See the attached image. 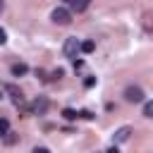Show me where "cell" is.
Returning a JSON list of instances; mask_svg holds the SVG:
<instances>
[{
    "label": "cell",
    "instance_id": "6da1fadb",
    "mask_svg": "<svg viewBox=\"0 0 153 153\" xmlns=\"http://www.w3.org/2000/svg\"><path fill=\"white\" fill-rule=\"evenodd\" d=\"M124 100H127V103H143V100H146V93H143L141 86H134V84H131V86L124 88Z\"/></svg>",
    "mask_w": 153,
    "mask_h": 153
},
{
    "label": "cell",
    "instance_id": "7a4b0ae2",
    "mask_svg": "<svg viewBox=\"0 0 153 153\" xmlns=\"http://www.w3.org/2000/svg\"><path fill=\"white\" fill-rule=\"evenodd\" d=\"M50 19H53L55 24H60V26H67V24L72 22V12H69L67 7H55V10L50 12Z\"/></svg>",
    "mask_w": 153,
    "mask_h": 153
},
{
    "label": "cell",
    "instance_id": "3957f363",
    "mask_svg": "<svg viewBox=\"0 0 153 153\" xmlns=\"http://www.w3.org/2000/svg\"><path fill=\"white\" fill-rule=\"evenodd\" d=\"M48 105H50L48 98L45 96H38V98H33V103H31L29 110H31V115H45L48 112Z\"/></svg>",
    "mask_w": 153,
    "mask_h": 153
},
{
    "label": "cell",
    "instance_id": "277c9868",
    "mask_svg": "<svg viewBox=\"0 0 153 153\" xmlns=\"http://www.w3.org/2000/svg\"><path fill=\"white\" fill-rule=\"evenodd\" d=\"M65 55L69 60H76V55H79V38L76 36H72V38L65 41Z\"/></svg>",
    "mask_w": 153,
    "mask_h": 153
},
{
    "label": "cell",
    "instance_id": "5b68a950",
    "mask_svg": "<svg viewBox=\"0 0 153 153\" xmlns=\"http://www.w3.org/2000/svg\"><path fill=\"white\" fill-rule=\"evenodd\" d=\"M131 134H134V129H131L129 124H124V127H120V129L112 134V141H115V143H124V141H129Z\"/></svg>",
    "mask_w": 153,
    "mask_h": 153
},
{
    "label": "cell",
    "instance_id": "8992f818",
    "mask_svg": "<svg viewBox=\"0 0 153 153\" xmlns=\"http://www.w3.org/2000/svg\"><path fill=\"white\" fill-rule=\"evenodd\" d=\"M7 93H10V98H12V103H14L17 108L24 103V93H22V88H17V86H7Z\"/></svg>",
    "mask_w": 153,
    "mask_h": 153
},
{
    "label": "cell",
    "instance_id": "52a82bcc",
    "mask_svg": "<svg viewBox=\"0 0 153 153\" xmlns=\"http://www.w3.org/2000/svg\"><path fill=\"white\" fill-rule=\"evenodd\" d=\"M10 72H12V76H24V74L29 72V65H24V62H14V65L10 67Z\"/></svg>",
    "mask_w": 153,
    "mask_h": 153
},
{
    "label": "cell",
    "instance_id": "ba28073f",
    "mask_svg": "<svg viewBox=\"0 0 153 153\" xmlns=\"http://www.w3.org/2000/svg\"><path fill=\"white\" fill-rule=\"evenodd\" d=\"M93 50H96V43H93V41H79V53H86V55H88V53H93Z\"/></svg>",
    "mask_w": 153,
    "mask_h": 153
},
{
    "label": "cell",
    "instance_id": "9c48e42d",
    "mask_svg": "<svg viewBox=\"0 0 153 153\" xmlns=\"http://www.w3.org/2000/svg\"><path fill=\"white\" fill-rule=\"evenodd\" d=\"M69 7H72L74 12H84V10L88 7V0H72V2H69ZM72 10H69V12H72Z\"/></svg>",
    "mask_w": 153,
    "mask_h": 153
},
{
    "label": "cell",
    "instance_id": "30bf717a",
    "mask_svg": "<svg viewBox=\"0 0 153 153\" xmlns=\"http://www.w3.org/2000/svg\"><path fill=\"white\" fill-rule=\"evenodd\" d=\"M2 141H5L7 146H14V143L19 141V134H14V131H7V134L2 136Z\"/></svg>",
    "mask_w": 153,
    "mask_h": 153
},
{
    "label": "cell",
    "instance_id": "8fae6325",
    "mask_svg": "<svg viewBox=\"0 0 153 153\" xmlns=\"http://www.w3.org/2000/svg\"><path fill=\"white\" fill-rule=\"evenodd\" d=\"M62 117H65L67 122H72V120H76V117H79V112H76V110H72V108H65V110H62Z\"/></svg>",
    "mask_w": 153,
    "mask_h": 153
},
{
    "label": "cell",
    "instance_id": "7c38bea8",
    "mask_svg": "<svg viewBox=\"0 0 153 153\" xmlns=\"http://www.w3.org/2000/svg\"><path fill=\"white\" fill-rule=\"evenodd\" d=\"M143 117H153V103L143 100Z\"/></svg>",
    "mask_w": 153,
    "mask_h": 153
},
{
    "label": "cell",
    "instance_id": "4fadbf2b",
    "mask_svg": "<svg viewBox=\"0 0 153 153\" xmlns=\"http://www.w3.org/2000/svg\"><path fill=\"white\" fill-rule=\"evenodd\" d=\"M7 131H10V122H7L5 117H0V139H2Z\"/></svg>",
    "mask_w": 153,
    "mask_h": 153
},
{
    "label": "cell",
    "instance_id": "5bb4252c",
    "mask_svg": "<svg viewBox=\"0 0 153 153\" xmlns=\"http://www.w3.org/2000/svg\"><path fill=\"white\" fill-rule=\"evenodd\" d=\"M84 86H86V88L96 86V76H86V79H84Z\"/></svg>",
    "mask_w": 153,
    "mask_h": 153
},
{
    "label": "cell",
    "instance_id": "9a60e30c",
    "mask_svg": "<svg viewBox=\"0 0 153 153\" xmlns=\"http://www.w3.org/2000/svg\"><path fill=\"white\" fill-rule=\"evenodd\" d=\"M79 117H84V120H93L96 115H93L91 110H81V112H79Z\"/></svg>",
    "mask_w": 153,
    "mask_h": 153
},
{
    "label": "cell",
    "instance_id": "2e32d148",
    "mask_svg": "<svg viewBox=\"0 0 153 153\" xmlns=\"http://www.w3.org/2000/svg\"><path fill=\"white\" fill-rule=\"evenodd\" d=\"M50 76H53V79H60V76H65V69H60V67H57V69H55Z\"/></svg>",
    "mask_w": 153,
    "mask_h": 153
},
{
    "label": "cell",
    "instance_id": "e0dca14e",
    "mask_svg": "<svg viewBox=\"0 0 153 153\" xmlns=\"http://www.w3.org/2000/svg\"><path fill=\"white\" fill-rule=\"evenodd\" d=\"M5 43H7V31L0 29V45H5Z\"/></svg>",
    "mask_w": 153,
    "mask_h": 153
},
{
    "label": "cell",
    "instance_id": "ac0fdd59",
    "mask_svg": "<svg viewBox=\"0 0 153 153\" xmlns=\"http://www.w3.org/2000/svg\"><path fill=\"white\" fill-rule=\"evenodd\" d=\"M31 153H50V151H48V148H45V146H36V148H33V151H31Z\"/></svg>",
    "mask_w": 153,
    "mask_h": 153
},
{
    "label": "cell",
    "instance_id": "d6986e66",
    "mask_svg": "<svg viewBox=\"0 0 153 153\" xmlns=\"http://www.w3.org/2000/svg\"><path fill=\"white\" fill-rule=\"evenodd\" d=\"M36 76H38V79H43V81H45V79H48V76H45V72H43V69H36Z\"/></svg>",
    "mask_w": 153,
    "mask_h": 153
},
{
    "label": "cell",
    "instance_id": "ffe728a7",
    "mask_svg": "<svg viewBox=\"0 0 153 153\" xmlns=\"http://www.w3.org/2000/svg\"><path fill=\"white\" fill-rule=\"evenodd\" d=\"M105 153H120V148H117V146H110V148H108Z\"/></svg>",
    "mask_w": 153,
    "mask_h": 153
},
{
    "label": "cell",
    "instance_id": "44dd1931",
    "mask_svg": "<svg viewBox=\"0 0 153 153\" xmlns=\"http://www.w3.org/2000/svg\"><path fill=\"white\" fill-rule=\"evenodd\" d=\"M2 10H5V0H0V12H2Z\"/></svg>",
    "mask_w": 153,
    "mask_h": 153
},
{
    "label": "cell",
    "instance_id": "7402d4cb",
    "mask_svg": "<svg viewBox=\"0 0 153 153\" xmlns=\"http://www.w3.org/2000/svg\"><path fill=\"white\" fill-rule=\"evenodd\" d=\"M65 2H67V5H69V2H72V0H65Z\"/></svg>",
    "mask_w": 153,
    "mask_h": 153
},
{
    "label": "cell",
    "instance_id": "603a6c76",
    "mask_svg": "<svg viewBox=\"0 0 153 153\" xmlns=\"http://www.w3.org/2000/svg\"><path fill=\"white\" fill-rule=\"evenodd\" d=\"M0 98H2V91H0Z\"/></svg>",
    "mask_w": 153,
    "mask_h": 153
}]
</instances>
